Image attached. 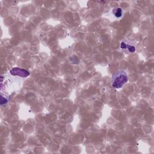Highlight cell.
I'll use <instances>...</instances> for the list:
<instances>
[{"instance_id": "6da1fadb", "label": "cell", "mask_w": 154, "mask_h": 154, "mask_svg": "<svg viewBox=\"0 0 154 154\" xmlns=\"http://www.w3.org/2000/svg\"><path fill=\"white\" fill-rule=\"evenodd\" d=\"M128 75L124 70H118L112 76V86L116 88H122L128 81Z\"/></svg>"}, {"instance_id": "7a4b0ae2", "label": "cell", "mask_w": 154, "mask_h": 154, "mask_svg": "<svg viewBox=\"0 0 154 154\" xmlns=\"http://www.w3.org/2000/svg\"><path fill=\"white\" fill-rule=\"evenodd\" d=\"M120 49L126 54L134 53L136 51L135 43L127 39L123 40L120 43Z\"/></svg>"}, {"instance_id": "277c9868", "label": "cell", "mask_w": 154, "mask_h": 154, "mask_svg": "<svg viewBox=\"0 0 154 154\" xmlns=\"http://www.w3.org/2000/svg\"><path fill=\"white\" fill-rule=\"evenodd\" d=\"M112 14H114V16L117 18H119L120 17H122V14H123V11L122 9L121 8H115L112 10Z\"/></svg>"}, {"instance_id": "3957f363", "label": "cell", "mask_w": 154, "mask_h": 154, "mask_svg": "<svg viewBox=\"0 0 154 154\" xmlns=\"http://www.w3.org/2000/svg\"><path fill=\"white\" fill-rule=\"evenodd\" d=\"M10 73L13 76H18L22 78H26L29 75V72L26 69L19 67H14L10 70Z\"/></svg>"}, {"instance_id": "5b68a950", "label": "cell", "mask_w": 154, "mask_h": 154, "mask_svg": "<svg viewBox=\"0 0 154 154\" xmlns=\"http://www.w3.org/2000/svg\"><path fill=\"white\" fill-rule=\"evenodd\" d=\"M8 102V99L2 96H1V105H2L4 103H6Z\"/></svg>"}]
</instances>
